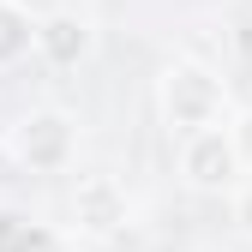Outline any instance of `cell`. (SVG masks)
I'll list each match as a JSON object with an SVG mask.
<instances>
[{"label": "cell", "instance_id": "1", "mask_svg": "<svg viewBox=\"0 0 252 252\" xmlns=\"http://www.w3.org/2000/svg\"><path fill=\"white\" fill-rule=\"evenodd\" d=\"M162 114L180 132H198V126L222 120V78L198 60H180V66L162 72Z\"/></svg>", "mask_w": 252, "mask_h": 252}, {"label": "cell", "instance_id": "2", "mask_svg": "<svg viewBox=\"0 0 252 252\" xmlns=\"http://www.w3.org/2000/svg\"><path fill=\"white\" fill-rule=\"evenodd\" d=\"M72 114L60 108H36L30 120H18V162L36 168V174H60L72 162Z\"/></svg>", "mask_w": 252, "mask_h": 252}, {"label": "cell", "instance_id": "3", "mask_svg": "<svg viewBox=\"0 0 252 252\" xmlns=\"http://www.w3.org/2000/svg\"><path fill=\"white\" fill-rule=\"evenodd\" d=\"M240 168V156H234V138L222 132V126H198V132H186L180 144V174L204 186V192H216V186H228Z\"/></svg>", "mask_w": 252, "mask_h": 252}, {"label": "cell", "instance_id": "4", "mask_svg": "<svg viewBox=\"0 0 252 252\" xmlns=\"http://www.w3.org/2000/svg\"><path fill=\"white\" fill-rule=\"evenodd\" d=\"M72 216L90 234H120L126 228V186L114 174H84L72 186Z\"/></svg>", "mask_w": 252, "mask_h": 252}, {"label": "cell", "instance_id": "5", "mask_svg": "<svg viewBox=\"0 0 252 252\" xmlns=\"http://www.w3.org/2000/svg\"><path fill=\"white\" fill-rule=\"evenodd\" d=\"M36 48H42V60H54V66H78V60L90 54V24L72 18V12H54V18L36 24Z\"/></svg>", "mask_w": 252, "mask_h": 252}, {"label": "cell", "instance_id": "6", "mask_svg": "<svg viewBox=\"0 0 252 252\" xmlns=\"http://www.w3.org/2000/svg\"><path fill=\"white\" fill-rule=\"evenodd\" d=\"M36 48V24L18 0H0V66H18V60Z\"/></svg>", "mask_w": 252, "mask_h": 252}, {"label": "cell", "instance_id": "7", "mask_svg": "<svg viewBox=\"0 0 252 252\" xmlns=\"http://www.w3.org/2000/svg\"><path fill=\"white\" fill-rule=\"evenodd\" d=\"M24 234H30L24 216H0V252H18V246H24Z\"/></svg>", "mask_w": 252, "mask_h": 252}, {"label": "cell", "instance_id": "8", "mask_svg": "<svg viewBox=\"0 0 252 252\" xmlns=\"http://www.w3.org/2000/svg\"><path fill=\"white\" fill-rule=\"evenodd\" d=\"M228 138H234V156H240V162H252V114H240L228 126Z\"/></svg>", "mask_w": 252, "mask_h": 252}, {"label": "cell", "instance_id": "9", "mask_svg": "<svg viewBox=\"0 0 252 252\" xmlns=\"http://www.w3.org/2000/svg\"><path fill=\"white\" fill-rule=\"evenodd\" d=\"M18 252H54V234L30 222V234H24V246H18Z\"/></svg>", "mask_w": 252, "mask_h": 252}, {"label": "cell", "instance_id": "10", "mask_svg": "<svg viewBox=\"0 0 252 252\" xmlns=\"http://www.w3.org/2000/svg\"><path fill=\"white\" fill-rule=\"evenodd\" d=\"M234 222H240V228H246V234H252V186H246V192H240V198H234Z\"/></svg>", "mask_w": 252, "mask_h": 252}]
</instances>
